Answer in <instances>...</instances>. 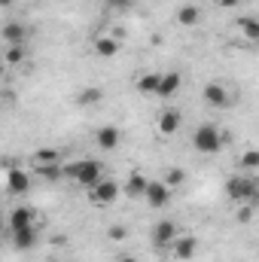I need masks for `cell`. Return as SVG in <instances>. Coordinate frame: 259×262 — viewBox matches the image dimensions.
Masks as SVG:
<instances>
[{
	"label": "cell",
	"mask_w": 259,
	"mask_h": 262,
	"mask_svg": "<svg viewBox=\"0 0 259 262\" xmlns=\"http://www.w3.org/2000/svg\"><path fill=\"white\" fill-rule=\"evenodd\" d=\"M119 49H122V40H119V37H113V34H98V37L92 40V52H95L101 61L116 58V55H119Z\"/></svg>",
	"instance_id": "9c48e42d"
},
{
	"label": "cell",
	"mask_w": 259,
	"mask_h": 262,
	"mask_svg": "<svg viewBox=\"0 0 259 262\" xmlns=\"http://www.w3.org/2000/svg\"><path fill=\"white\" fill-rule=\"evenodd\" d=\"M89 192V201L95 204V207H110V204H116V198H119V183L116 180H110V177H104L98 186H92V189H85Z\"/></svg>",
	"instance_id": "8992f818"
},
{
	"label": "cell",
	"mask_w": 259,
	"mask_h": 262,
	"mask_svg": "<svg viewBox=\"0 0 259 262\" xmlns=\"http://www.w3.org/2000/svg\"><path fill=\"white\" fill-rule=\"evenodd\" d=\"M116 262H137V259H134L131 253H119V256H116Z\"/></svg>",
	"instance_id": "4dcf8cb0"
},
{
	"label": "cell",
	"mask_w": 259,
	"mask_h": 262,
	"mask_svg": "<svg viewBox=\"0 0 259 262\" xmlns=\"http://www.w3.org/2000/svg\"><path fill=\"white\" fill-rule=\"evenodd\" d=\"M6 226L9 232H21V229H40V213L28 204H15L6 216Z\"/></svg>",
	"instance_id": "5b68a950"
},
{
	"label": "cell",
	"mask_w": 259,
	"mask_h": 262,
	"mask_svg": "<svg viewBox=\"0 0 259 262\" xmlns=\"http://www.w3.org/2000/svg\"><path fill=\"white\" fill-rule=\"evenodd\" d=\"M107 3H110L113 9H131V6H134V0H107Z\"/></svg>",
	"instance_id": "f1b7e54d"
},
{
	"label": "cell",
	"mask_w": 259,
	"mask_h": 262,
	"mask_svg": "<svg viewBox=\"0 0 259 262\" xmlns=\"http://www.w3.org/2000/svg\"><path fill=\"white\" fill-rule=\"evenodd\" d=\"M146 186H149V177L140 174V171H131L125 177V195L128 198H143L146 195Z\"/></svg>",
	"instance_id": "ac0fdd59"
},
{
	"label": "cell",
	"mask_w": 259,
	"mask_h": 262,
	"mask_svg": "<svg viewBox=\"0 0 259 262\" xmlns=\"http://www.w3.org/2000/svg\"><path fill=\"white\" fill-rule=\"evenodd\" d=\"M37 174L46 183H58V180H64V165H46V168H37Z\"/></svg>",
	"instance_id": "d4e9b609"
},
{
	"label": "cell",
	"mask_w": 259,
	"mask_h": 262,
	"mask_svg": "<svg viewBox=\"0 0 259 262\" xmlns=\"http://www.w3.org/2000/svg\"><path fill=\"white\" fill-rule=\"evenodd\" d=\"M0 37H3L6 46H21V43H28L31 31H28V25H21V21H6V25L0 28Z\"/></svg>",
	"instance_id": "5bb4252c"
},
{
	"label": "cell",
	"mask_w": 259,
	"mask_h": 262,
	"mask_svg": "<svg viewBox=\"0 0 259 262\" xmlns=\"http://www.w3.org/2000/svg\"><path fill=\"white\" fill-rule=\"evenodd\" d=\"M162 180H165L171 189H180V186L186 183V171H183V168H168V171L162 174Z\"/></svg>",
	"instance_id": "484cf974"
},
{
	"label": "cell",
	"mask_w": 259,
	"mask_h": 262,
	"mask_svg": "<svg viewBox=\"0 0 259 262\" xmlns=\"http://www.w3.org/2000/svg\"><path fill=\"white\" fill-rule=\"evenodd\" d=\"M226 195L232 198L235 204H256L259 201V177L244 174V171L232 174L226 180Z\"/></svg>",
	"instance_id": "7a4b0ae2"
},
{
	"label": "cell",
	"mask_w": 259,
	"mask_h": 262,
	"mask_svg": "<svg viewBox=\"0 0 259 262\" xmlns=\"http://www.w3.org/2000/svg\"><path fill=\"white\" fill-rule=\"evenodd\" d=\"M238 171H244V174L259 171V149H244V152L238 156Z\"/></svg>",
	"instance_id": "cb8c5ba5"
},
{
	"label": "cell",
	"mask_w": 259,
	"mask_h": 262,
	"mask_svg": "<svg viewBox=\"0 0 259 262\" xmlns=\"http://www.w3.org/2000/svg\"><path fill=\"white\" fill-rule=\"evenodd\" d=\"M217 3H220L223 9H235V6H241L244 0H217Z\"/></svg>",
	"instance_id": "f546056e"
},
{
	"label": "cell",
	"mask_w": 259,
	"mask_h": 262,
	"mask_svg": "<svg viewBox=\"0 0 259 262\" xmlns=\"http://www.w3.org/2000/svg\"><path fill=\"white\" fill-rule=\"evenodd\" d=\"M201 98H204V104H207V107H213V110H229V107L235 104V98H232L229 85H226V82H220V79L204 82Z\"/></svg>",
	"instance_id": "277c9868"
},
{
	"label": "cell",
	"mask_w": 259,
	"mask_h": 262,
	"mask_svg": "<svg viewBox=\"0 0 259 262\" xmlns=\"http://www.w3.org/2000/svg\"><path fill=\"white\" fill-rule=\"evenodd\" d=\"M104 101V89L101 85H85V89H79V95H76V107H98Z\"/></svg>",
	"instance_id": "d6986e66"
},
{
	"label": "cell",
	"mask_w": 259,
	"mask_h": 262,
	"mask_svg": "<svg viewBox=\"0 0 259 262\" xmlns=\"http://www.w3.org/2000/svg\"><path fill=\"white\" fill-rule=\"evenodd\" d=\"M128 235H131V229L125 226V223H113V226L107 229V238H110V241H116V244L128 241Z\"/></svg>",
	"instance_id": "4316f807"
},
{
	"label": "cell",
	"mask_w": 259,
	"mask_h": 262,
	"mask_svg": "<svg viewBox=\"0 0 259 262\" xmlns=\"http://www.w3.org/2000/svg\"><path fill=\"white\" fill-rule=\"evenodd\" d=\"M171 195H174V189L165 183V180H149V186H146V195L143 201L149 204V207H156V210H162V207H168L171 204Z\"/></svg>",
	"instance_id": "ba28073f"
},
{
	"label": "cell",
	"mask_w": 259,
	"mask_h": 262,
	"mask_svg": "<svg viewBox=\"0 0 259 262\" xmlns=\"http://www.w3.org/2000/svg\"><path fill=\"white\" fill-rule=\"evenodd\" d=\"M28 61V43L21 46H3V64L6 67H18Z\"/></svg>",
	"instance_id": "7402d4cb"
},
{
	"label": "cell",
	"mask_w": 259,
	"mask_h": 262,
	"mask_svg": "<svg viewBox=\"0 0 259 262\" xmlns=\"http://www.w3.org/2000/svg\"><path fill=\"white\" fill-rule=\"evenodd\" d=\"M195 253H198V238H195V235H180V238L171 244V256L177 262L195 259Z\"/></svg>",
	"instance_id": "4fadbf2b"
},
{
	"label": "cell",
	"mask_w": 259,
	"mask_h": 262,
	"mask_svg": "<svg viewBox=\"0 0 259 262\" xmlns=\"http://www.w3.org/2000/svg\"><path fill=\"white\" fill-rule=\"evenodd\" d=\"M180 85H183V76H180V70H168V73H162V82H159V98L171 101V98L180 92Z\"/></svg>",
	"instance_id": "2e32d148"
},
{
	"label": "cell",
	"mask_w": 259,
	"mask_h": 262,
	"mask_svg": "<svg viewBox=\"0 0 259 262\" xmlns=\"http://www.w3.org/2000/svg\"><path fill=\"white\" fill-rule=\"evenodd\" d=\"M235 25H238V31H241V37H244V40L259 43V18H256V15H241Z\"/></svg>",
	"instance_id": "44dd1931"
},
{
	"label": "cell",
	"mask_w": 259,
	"mask_h": 262,
	"mask_svg": "<svg viewBox=\"0 0 259 262\" xmlns=\"http://www.w3.org/2000/svg\"><path fill=\"white\" fill-rule=\"evenodd\" d=\"M183 125V113L177 110V107H165L162 113H159V119H156V131L162 134V137H174L177 131Z\"/></svg>",
	"instance_id": "30bf717a"
},
{
	"label": "cell",
	"mask_w": 259,
	"mask_h": 262,
	"mask_svg": "<svg viewBox=\"0 0 259 262\" xmlns=\"http://www.w3.org/2000/svg\"><path fill=\"white\" fill-rule=\"evenodd\" d=\"M46 262H67V259H46Z\"/></svg>",
	"instance_id": "d6a6232c"
},
{
	"label": "cell",
	"mask_w": 259,
	"mask_h": 262,
	"mask_svg": "<svg viewBox=\"0 0 259 262\" xmlns=\"http://www.w3.org/2000/svg\"><path fill=\"white\" fill-rule=\"evenodd\" d=\"M235 220H238V223H250V220H253V204H238Z\"/></svg>",
	"instance_id": "83f0119b"
},
{
	"label": "cell",
	"mask_w": 259,
	"mask_h": 262,
	"mask_svg": "<svg viewBox=\"0 0 259 262\" xmlns=\"http://www.w3.org/2000/svg\"><path fill=\"white\" fill-rule=\"evenodd\" d=\"M64 177L73 180V183H79L82 189H92V186H98L107 174H104V165H101L98 159H76V162L64 165Z\"/></svg>",
	"instance_id": "6da1fadb"
},
{
	"label": "cell",
	"mask_w": 259,
	"mask_h": 262,
	"mask_svg": "<svg viewBox=\"0 0 259 262\" xmlns=\"http://www.w3.org/2000/svg\"><path fill=\"white\" fill-rule=\"evenodd\" d=\"M31 165L34 168H46V165H61V152L55 146H40L31 152Z\"/></svg>",
	"instance_id": "e0dca14e"
},
{
	"label": "cell",
	"mask_w": 259,
	"mask_h": 262,
	"mask_svg": "<svg viewBox=\"0 0 259 262\" xmlns=\"http://www.w3.org/2000/svg\"><path fill=\"white\" fill-rule=\"evenodd\" d=\"M119 143H122V128H119V125H101V128L95 131V146H98V149L110 152V149H116Z\"/></svg>",
	"instance_id": "8fae6325"
},
{
	"label": "cell",
	"mask_w": 259,
	"mask_h": 262,
	"mask_svg": "<svg viewBox=\"0 0 259 262\" xmlns=\"http://www.w3.org/2000/svg\"><path fill=\"white\" fill-rule=\"evenodd\" d=\"M9 241H12V247H15L18 253H25V250H34V247H37V241H40V229H21V232H9Z\"/></svg>",
	"instance_id": "9a60e30c"
},
{
	"label": "cell",
	"mask_w": 259,
	"mask_h": 262,
	"mask_svg": "<svg viewBox=\"0 0 259 262\" xmlns=\"http://www.w3.org/2000/svg\"><path fill=\"white\" fill-rule=\"evenodd\" d=\"M192 146H195V152H201V156H217L223 149V131L217 125H210V122L198 125L192 131Z\"/></svg>",
	"instance_id": "3957f363"
},
{
	"label": "cell",
	"mask_w": 259,
	"mask_h": 262,
	"mask_svg": "<svg viewBox=\"0 0 259 262\" xmlns=\"http://www.w3.org/2000/svg\"><path fill=\"white\" fill-rule=\"evenodd\" d=\"M159 82H162V73H140L137 76V92L140 95H159Z\"/></svg>",
	"instance_id": "603a6c76"
},
{
	"label": "cell",
	"mask_w": 259,
	"mask_h": 262,
	"mask_svg": "<svg viewBox=\"0 0 259 262\" xmlns=\"http://www.w3.org/2000/svg\"><path fill=\"white\" fill-rule=\"evenodd\" d=\"M31 189V177L25 168H6V192L9 195H25Z\"/></svg>",
	"instance_id": "7c38bea8"
},
{
	"label": "cell",
	"mask_w": 259,
	"mask_h": 262,
	"mask_svg": "<svg viewBox=\"0 0 259 262\" xmlns=\"http://www.w3.org/2000/svg\"><path fill=\"white\" fill-rule=\"evenodd\" d=\"M180 238V229H177V223L171 220V216H165V220H159L156 226H153V244L159 247V250H171V244Z\"/></svg>",
	"instance_id": "52a82bcc"
},
{
	"label": "cell",
	"mask_w": 259,
	"mask_h": 262,
	"mask_svg": "<svg viewBox=\"0 0 259 262\" xmlns=\"http://www.w3.org/2000/svg\"><path fill=\"white\" fill-rule=\"evenodd\" d=\"M12 3H15V0H0V6H3V9H9Z\"/></svg>",
	"instance_id": "1f68e13d"
},
{
	"label": "cell",
	"mask_w": 259,
	"mask_h": 262,
	"mask_svg": "<svg viewBox=\"0 0 259 262\" xmlns=\"http://www.w3.org/2000/svg\"><path fill=\"white\" fill-rule=\"evenodd\" d=\"M177 25H180V28H195V25H201V9H198L195 3H183V6L177 9Z\"/></svg>",
	"instance_id": "ffe728a7"
}]
</instances>
